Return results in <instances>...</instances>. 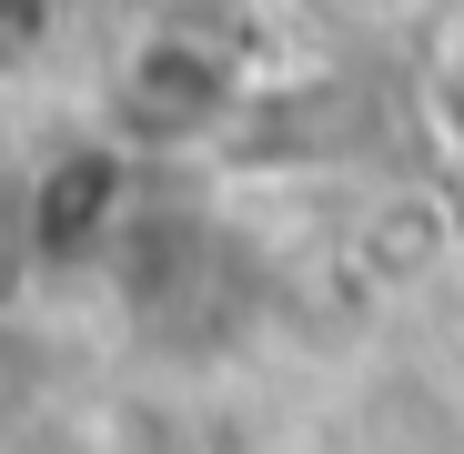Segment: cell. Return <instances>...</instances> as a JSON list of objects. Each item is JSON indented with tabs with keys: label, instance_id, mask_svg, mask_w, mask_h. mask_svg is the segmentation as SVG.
I'll return each mask as SVG.
<instances>
[{
	"label": "cell",
	"instance_id": "obj_1",
	"mask_svg": "<svg viewBox=\"0 0 464 454\" xmlns=\"http://www.w3.org/2000/svg\"><path fill=\"white\" fill-rule=\"evenodd\" d=\"M51 31H61L51 0H0V82L41 71V61H51Z\"/></svg>",
	"mask_w": 464,
	"mask_h": 454
}]
</instances>
